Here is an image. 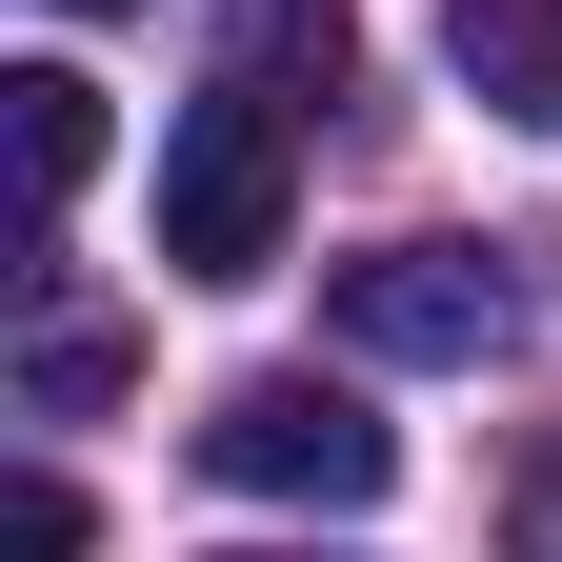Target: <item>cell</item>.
I'll use <instances>...</instances> for the list:
<instances>
[{"label":"cell","instance_id":"cell-1","mask_svg":"<svg viewBox=\"0 0 562 562\" xmlns=\"http://www.w3.org/2000/svg\"><path fill=\"white\" fill-rule=\"evenodd\" d=\"M281 222H302V101L201 81L181 140H161V261H181V281H261Z\"/></svg>","mask_w":562,"mask_h":562},{"label":"cell","instance_id":"cell-2","mask_svg":"<svg viewBox=\"0 0 562 562\" xmlns=\"http://www.w3.org/2000/svg\"><path fill=\"white\" fill-rule=\"evenodd\" d=\"M201 482H241V503H322V522H362L382 482H402V442L341 382H302V362H261V382H222L201 402Z\"/></svg>","mask_w":562,"mask_h":562},{"label":"cell","instance_id":"cell-3","mask_svg":"<svg viewBox=\"0 0 562 562\" xmlns=\"http://www.w3.org/2000/svg\"><path fill=\"white\" fill-rule=\"evenodd\" d=\"M503 322H522V281L482 261V241H382V261H341V341H362V362H503Z\"/></svg>","mask_w":562,"mask_h":562},{"label":"cell","instance_id":"cell-4","mask_svg":"<svg viewBox=\"0 0 562 562\" xmlns=\"http://www.w3.org/2000/svg\"><path fill=\"white\" fill-rule=\"evenodd\" d=\"M442 60H462V101L562 140V0H442Z\"/></svg>","mask_w":562,"mask_h":562},{"label":"cell","instance_id":"cell-5","mask_svg":"<svg viewBox=\"0 0 562 562\" xmlns=\"http://www.w3.org/2000/svg\"><path fill=\"white\" fill-rule=\"evenodd\" d=\"M0 101H21V222L60 241V201L101 181V81H81V60H21Z\"/></svg>","mask_w":562,"mask_h":562},{"label":"cell","instance_id":"cell-6","mask_svg":"<svg viewBox=\"0 0 562 562\" xmlns=\"http://www.w3.org/2000/svg\"><path fill=\"white\" fill-rule=\"evenodd\" d=\"M341 60H362V41H341V0H222V81H261V101H341Z\"/></svg>","mask_w":562,"mask_h":562},{"label":"cell","instance_id":"cell-7","mask_svg":"<svg viewBox=\"0 0 562 562\" xmlns=\"http://www.w3.org/2000/svg\"><path fill=\"white\" fill-rule=\"evenodd\" d=\"M21 402H41V422L121 402V322H101V302H41V322H21Z\"/></svg>","mask_w":562,"mask_h":562},{"label":"cell","instance_id":"cell-8","mask_svg":"<svg viewBox=\"0 0 562 562\" xmlns=\"http://www.w3.org/2000/svg\"><path fill=\"white\" fill-rule=\"evenodd\" d=\"M0 562H81V482H60V462L0 482Z\"/></svg>","mask_w":562,"mask_h":562},{"label":"cell","instance_id":"cell-9","mask_svg":"<svg viewBox=\"0 0 562 562\" xmlns=\"http://www.w3.org/2000/svg\"><path fill=\"white\" fill-rule=\"evenodd\" d=\"M522 562H562V442L522 462Z\"/></svg>","mask_w":562,"mask_h":562},{"label":"cell","instance_id":"cell-10","mask_svg":"<svg viewBox=\"0 0 562 562\" xmlns=\"http://www.w3.org/2000/svg\"><path fill=\"white\" fill-rule=\"evenodd\" d=\"M241 562H281V542H241Z\"/></svg>","mask_w":562,"mask_h":562},{"label":"cell","instance_id":"cell-11","mask_svg":"<svg viewBox=\"0 0 562 562\" xmlns=\"http://www.w3.org/2000/svg\"><path fill=\"white\" fill-rule=\"evenodd\" d=\"M81 21H101V0H81Z\"/></svg>","mask_w":562,"mask_h":562}]
</instances>
